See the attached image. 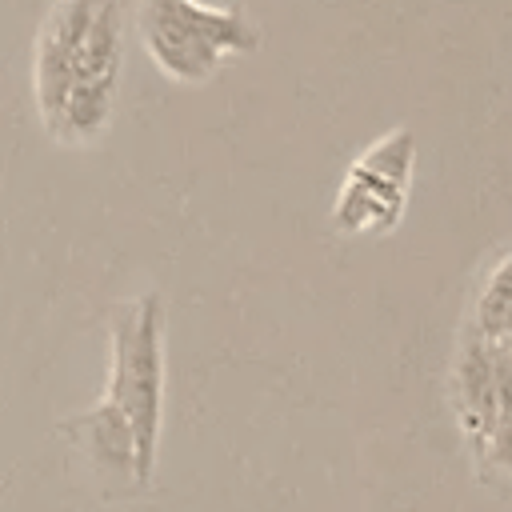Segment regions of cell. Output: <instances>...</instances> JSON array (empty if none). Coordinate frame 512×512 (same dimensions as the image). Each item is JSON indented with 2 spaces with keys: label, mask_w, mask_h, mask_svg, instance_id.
<instances>
[{
  "label": "cell",
  "mask_w": 512,
  "mask_h": 512,
  "mask_svg": "<svg viewBox=\"0 0 512 512\" xmlns=\"http://www.w3.org/2000/svg\"><path fill=\"white\" fill-rule=\"evenodd\" d=\"M124 72V0H56L32 52L40 124L60 144L104 136Z\"/></svg>",
  "instance_id": "cell-1"
},
{
  "label": "cell",
  "mask_w": 512,
  "mask_h": 512,
  "mask_svg": "<svg viewBox=\"0 0 512 512\" xmlns=\"http://www.w3.org/2000/svg\"><path fill=\"white\" fill-rule=\"evenodd\" d=\"M164 408V300L144 292L112 316V368L104 400L80 416L100 464L128 468L136 484L152 480Z\"/></svg>",
  "instance_id": "cell-2"
},
{
  "label": "cell",
  "mask_w": 512,
  "mask_h": 512,
  "mask_svg": "<svg viewBox=\"0 0 512 512\" xmlns=\"http://www.w3.org/2000/svg\"><path fill=\"white\" fill-rule=\"evenodd\" d=\"M136 32L148 60L176 84H204L228 56L260 48V24L244 8H216L200 0H140Z\"/></svg>",
  "instance_id": "cell-3"
},
{
  "label": "cell",
  "mask_w": 512,
  "mask_h": 512,
  "mask_svg": "<svg viewBox=\"0 0 512 512\" xmlns=\"http://www.w3.org/2000/svg\"><path fill=\"white\" fill-rule=\"evenodd\" d=\"M412 160H416V140L408 128H396L392 136L376 140L344 176L340 196L332 204V228L340 236L392 232L396 220L404 216Z\"/></svg>",
  "instance_id": "cell-4"
}]
</instances>
